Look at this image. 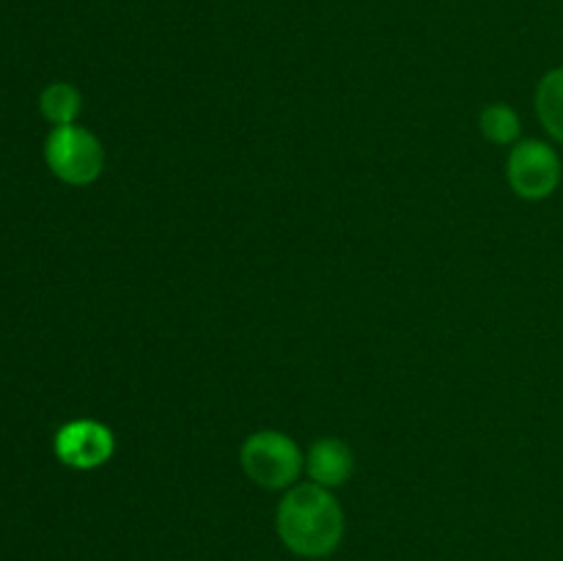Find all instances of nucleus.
<instances>
[{
  "label": "nucleus",
  "mask_w": 563,
  "mask_h": 561,
  "mask_svg": "<svg viewBox=\"0 0 563 561\" xmlns=\"http://www.w3.org/2000/svg\"><path fill=\"white\" fill-rule=\"evenodd\" d=\"M280 542L302 559H324L344 539V509L322 484H295L275 509Z\"/></svg>",
  "instance_id": "nucleus-1"
},
{
  "label": "nucleus",
  "mask_w": 563,
  "mask_h": 561,
  "mask_svg": "<svg viewBox=\"0 0 563 561\" xmlns=\"http://www.w3.org/2000/svg\"><path fill=\"white\" fill-rule=\"evenodd\" d=\"M240 465L253 484L264 490H289L306 468L300 446L278 429L247 435L240 449Z\"/></svg>",
  "instance_id": "nucleus-2"
},
{
  "label": "nucleus",
  "mask_w": 563,
  "mask_h": 561,
  "mask_svg": "<svg viewBox=\"0 0 563 561\" xmlns=\"http://www.w3.org/2000/svg\"><path fill=\"white\" fill-rule=\"evenodd\" d=\"M44 160L55 179L71 187L97 182L104 170V148L91 130L80 124L55 127L44 141Z\"/></svg>",
  "instance_id": "nucleus-3"
},
{
  "label": "nucleus",
  "mask_w": 563,
  "mask_h": 561,
  "mask_svg": "<svg viewBox=\"0 0 563 561\" xmlns=\"http://www.w3.org/2000/svg\"><path fill=\"white\" fill-rule=\"evenodd\" d=\"M561 157L550 143L526 138L511 146L506 160V179L515 196L526 201H544L561 185Z\"/></svg>",
  "instance_id": "nucleus-4"
},
{
  "label": "nucleus",
  "mask_w": 563,
  "mask_h": 561,
  "mask_svg": "<svg viewBox=\"0 0 563 561\" xmlns=\"http://www.w3.org/2000/svg\"><path fill=\"white\" fill-rule=\"evenodd\" d=\"M115 438L110 427L93 418L64 424L55 435V457L75 471H93L113 457Z\"/></svg>",
  "instance_id": "nucleus-5"
},
{
  "label": "nucleus",
  "mask_w": 563,
  "mask_h": 561,
  "mask_svg": "<svg viewBox=\"0 0 563 561\" xmlns=\"http://www.w3.org/2000/svg\"><path fill=\"white\" fill-rule=\"evenodd\" d=\"M352 465L350 446L339 438H319L306 457L308 479L328 490L341 487L352 476Z\"/></svg>",
  "instance_id": "nucleus-6"
},
{
  "label": "nucleus",
  "mask_w": 563,
  "mask_h": 561,
  "mask_svg": "<svg viewBox=\"0 0 563 561\" xmlns=\"http://www.w3.org/2000/svg\"><path fill=\"white\" fill-rule=\"evenodd\" d=\"M537 116L548 135L563 143V66H555L537 86Z\"/></svg>",
  "instance_id": "nucleus-7"
},
{
  "label": "nucleus",
  "mask_w": 563,
  "mask_h": 561,
  "mask_svg": "<svg viewBox=\"0 0 563 561\" xmlns=\"http://www.w3.org/2000/svg\"><path fill=\"white\" fill-rule=\"evenodd\" d=\"M38 110L53 127L75 124L82 110V94L71 82H49L38 97Z\"/></svg>",
  "instance_id": "nucleus-8"
},
{
  "label": "nucleus",
  "mask_w": 563,
  "mask_h": 561,
  "mask_svg": "<svg viewBox=\"0 0 563 561\" xmlns=\"http://www.w3.org/2000/svg\"><path fill=\"white\" fill-rule=\"evenodd\" d=\"M478 127H482V135L487 138L495 146H515L520 141V116L511 105L506 102H493L482 110V119H478Z\"/></svg>",
  "instance_id": "nucleus-9"
}]
</instances>
